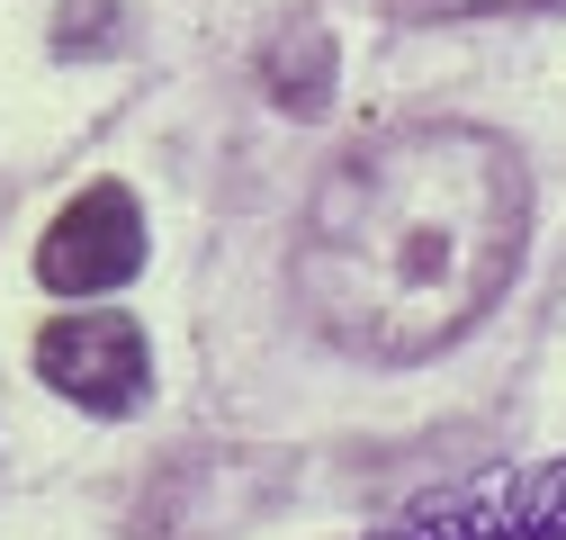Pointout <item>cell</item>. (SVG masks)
Wrapping results in <instances>:
<instances>
[{"instance_id":"obj_1","label":"cell","mask_w":566,"mask_h":540,"mask_svg":"<svg viewBox=\"0 0 566 540\" xmlns=\"http://www.w3.org/2000/svg\"><path fill=\"white\" fill-rule=\"evenodd\" d=\"M531 180L485 126H396L342 154L297 226V298L360 361H422L513 289Z\"/></svg>"},{"instance_id":"obj_3","label":"cell","mask_w":566,"mask_h":540,"mask_svg":"<svg viewBox=\"0 0 566 540\" xmlns=\"http://www.w3.org/2000/svg\"><path fill=\"white\" fill-rule=\"evenodd\" d=\"M135 270H145V217H135V198L117 180H91L36 243V280L54 298H108Z\"/></svg>"},{"instance_id":"obj_6","label":"cell","mask_w":566,"mask_h":540,"mask_svg":"<svg viewBox=\"0 0 566 540\" xmlns=\"http://www.w3.org/2000/svg\"><path fill=\"white\" fill-rule=\"evenodd\" d=\"M476 10H531V0H413V19H476Z\"/></svg>"},{"instance_id":"obj_5","label":"cell","mask_w":566,"mask_h":540,"mask_svg":"<svg viewBox=\"0 0 566 540\" xmlns=\"http://www.w3.org/2000/svg\"><path fill=\"white\" fill-rule=\"evenodd\" d=\"M54 45L63 54H99V45H117V0H63V28H54Z\"/></svg>"},{"instance_id":"obj_2","label":"cell","mask_w":566,"mask_h":540,"mask_svg":"<svg viewBox=\"0 0 566 540\" xmlns=\"http://www.w3.org/2000/svg\"><path fill=\"white\" fill-rule=\"evenodd\" d=\"M36 378L54 396H73L82 415H135L154 387V352H145V324L117 315V307H82V315H54L36 333Z\"/></svg>"},{"instance_id":"obj_4","label":"cell","mask_w":566,"mask_h":540,"mask_svg":"<svg viewBox=\"0 0 566 540\" xmlns=\"http://www.w3.org/2000/svg\"><path fill=\"white\" fill-rule=\"evenodd\" d=\"M270 100L297 108V117H315L333 100V37L324 28H289L270 45Z\"/></svg>"}]
</instances>
